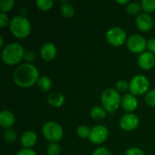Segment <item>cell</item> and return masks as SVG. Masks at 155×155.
Instances as JSON below:
<instances>
[{"instance_id":"6da1fadb","label":"cell","mask_w":155,"mask_h":155,"mask_svg":"<svg viewBox=\"0 0 155 155\" xmlns=\"http://www.w3.org/2000/svg\"><path fill=\"white\" fill-rule=\"evenodd\" d=\"M39 71L35 65L29 63L19 64L13 73V80L16 85L22 88H28L37 84Z\"/></svg>"},{"instance_id":"7a4b0ae2","label":"cell","mask_w":155,"mask_h":155,"mask_svg":"<svg viewBox=\"0 0 155 155\" xmlns=\"http://www.w3.org/2000/svg\"><path fill=\"white\" fill-rule=\"evenodd\" d=\"M25 49L23 45L17 42H13L6 45L1 53L3 62L7 65H15L22 61L25 56Z\"/></svg>"},{"instance_id":"3957f363","label":"cell","mask_w":155,"mask_h":155,"mask_svg":"<svg viewBox=\"0 0 155 155\" xmlns=\"http://www.w3.org/2000/svg\"><path fill=\"white\" fill-rule=\"evenodd\" d=\"M10 31L16 38H25L31 33V23L29 19L24 15L14 16L9 24Z\"/></svg>"},{"instance_id":"277c9868","label":"cell","mask_w":155,"mask_h":155,"mask_svg":"<svg viewBox=\"0 0 155 155\" xmlns=\"http://www.w3.org/2000/svg\"><path fill=\"white\" fill-rule=\"evenodd\" d=\"M102 106L106 110V112L113 113L115 112L121 105L122 97L120 93L114 88L105 89L101 95Z\"/></svg>"},{"instance_id":"5b68a950","label":"cell","mask_w":155,"mask_h":155,"mask_svg":"<svg viewBox=\"0 0 155 155\" xmlns=\"http://www.w3.org/2000/svg\"><path fill=\"white\" fill-rule=\"evenodd\" d=\"M42 134L50 143H58L64 136V130L60 124L54 121H48L42 127Z\"/></svg>"},{"instance_id":"8992f818","label":"cell","mask_w":155,"mask_h":155,"mask_svg":"<svg viewBox=\"0 0 155 155\" xmlns=\"http://www.w3.org/2000/svg\"><path fill=\"white\" fill-rule=\"evenodd\" d=\"M150 87V82L147 76L144 74H136L134 75L129 83L130 94L135 96H141L148 93Z\"/></svg>"},{"instance_id":"52a82bcc","label":"cell","mask_w":155,"mask_h":155,"mask_svg":"<svg viewBox=\"0 0 155 155\" xmlns=\"http://www.w3.org/2000/svg\"><path fill=\"white\" fill-rule=\"evenodd\" d=\"M106 41L113 46H121L127 41V34L125 30L120 26L111 27L105 35Z\"/></svg>"},{"instance_id":"ba28073f","label":"cell","mask_w":155,"mask_h":155,"mask_svg":"<svg viewBox=\"0 0 155 155\" xmlns=\"http://www.w3.org/2000/svg\"><path fill=\"white\" fill-rule=\"evenodd\" d=\"M126 46L129 51L134 54H142L147 48V41L144 36L139 34H134L127 38Z\"/></svg>"},{"instance_id":"9c48e42d","label":"cell","mask_w":155,"mask_h":155,"mask_svg":"<svg viewBox=\"0 0 155 155\" xmlns=\"http://www.w3.org/2000/svg\"><path fill=\"white\" fill-rule=\"evenodd\" d=\"M109 136V130L106 126L98 124L94 125L93 128H91L89 140L91 143L94 144H101L104 143Z\"/></svg>"},{"instance_id":"30bf717a","label":"cell","mask_w":155,"mask_h":155,"mask_svg":"<svg viewBox=\"0 0 155 155\" xmlns=\"http://www.w3.org/2000/svg\"><path fill=\"white\" fill-rule=\"evenodd\" d=\"M139 122V117L135 114L127 113L121 117L119 121V125L122 130L125 132H131L138 127Z\"/></svg>"},{"instance_id":"8fae6325","label":"cell","mask_w":155,"mask_h":155,"mask_svg":"<svg viewBox=\"0 0 155 155\" xmlns=\"http://www.w3.org/2000/svg\"><path fill=\"white\" fill-rule=\"evenodd\" d=\"M135 24H136V26L141 31L148 32L153 28V26L154 25V21H153L152 15H149L148 13H141L139 15L136 16Z\"/></svg>"},{"instance_id":"7c38bea8","label":"cell","mask_w":155,"mask_h":155,"mask_svg":"<svg viewBox=\"0 0 155 155\" xmlns=\"http://www.w3.org/2000/svg\"><path fill=\"white\" fill-rule=\"evenodd\" d=\"M138 65L143 70H150L155 65V55L150 51H144L138 57Z\"/></svg>"},{"instance_id":"4fadbf2b","label":"cell","mask_w":155,"mask_h":155,"mask_svg":"<svg viewBox=\"0 0 155 155\" xmlns=\"http://www.w3.org/2000/svg\"><path fill=\"white\" fill-rule=\"evenodd\" d=\"M57 54V48L54 43H45L40 48V55L45 61H52Z\"/></svg>"},{"instance_id":"5bb4252c","label":"cell","mask_w":155,"mask_h":155,"mask_svg":"<svg viewBox=\"0 0 155 155\" xmlns=\"http://www.w3.org/2000/svg\"><path fill=\"white\" fill-rule=\"evenodd\" d=\"M122 107L127 113H134L138 106V101L135 95L132 94H126L122 97Z\"/></svg>"},{"instance_id":"9a60e30c","label":"cell","mask_w":155,"mask_h":155,"mask_svg":"<svg viewBox=\"0 0 155 155\" xmlns=\"http://www.w3.org/2000/svg\"><path fill=\"white\" fill-rule=\"evenodd\" d=\"M15 122V114L7 110V109H4L1 111L0 113V125L1 127L6 129H10Z\"/></svg>"},{"instance_id":"2e32d148","label":"cell","mask_w":155,"mask_h":155,"mask_svg":"<svg viewBox=\"0 0 155 155\" xmlns=\"http://www.w3.org/2000/svg\"><path fill=\"white\" fill-rule=\"evenodd\" d=\"M20 141L24 148L32 149L37 142V134L34 131H25L21 135Z\"/></svg>"},{"instance_id":"e0dca14e","label":"cell","mask_w":155,"mask_h":155,"mask_svg":"<svg viewBox=\"0 0 155 155\" xmlns=\"http://www.w3.org/2000/svg\"><path fill=\"white\" fill-rule=\"evenodd\" d=\"M65 102V97L62 93L54 92L47 96V103L54 107H61Z\"/></svg>"},{"instance_id":"ac0fdd59","label":"cell","mask_w":155,"mask_h":155,"mask_svg":"<svg viewBox=\"0 0 155 155\" xmlns=\"http://www.w3.org/2000/svg\"><path fill=\"white\" fill-rule=\"evenodd\" d=\"M53 85V82L51 78L47 75L40 76L37 81V87L43 92H48Z\"/></svg>"},{"instance_id":"d6986e66","label":"cell","mask_w":155,"mask_h":155,"mask_svg":"<svg viewBox=\"0 0 155 155\" xmlns=\"http://www.w3.org/2000/svg\"><path fill=\"white\" fill-rule=\"evenodd\" d=\"M107 112L106 110L103 107V106H94L92 107L91 111H90V115L93 119L96 120V121H100L103 120L106 117Z\"/></svg>"},{"instance_id":"ffe728a7","label":"cell","mask_w":155,"mask_h":155,"mask_svg":"<svg viewBox=\"0 0 155 155\" xmlns=\"http://www.w3.org/2000/svg\"><path fill=\"white\" fill-rule=\"evenodd\" d=\"M61 13L65 17H73L75 14V8L74 5L69 2H63L60 5Z\"/></svg>"},{"instance_id":"44dd1931","label":"cell","mask_w":155,"mask_h":155,"mask_svg":"<svg viewBox=\"0 0 155 155\" xmlns=\"http://www.w3.org/2000/svg\"><path fill=\"white\" fill-rule=\"evenodd\" d=\"M143 9L142 7V4L136 1L134 2H130L127 5H126V12L130 15H134V16H137L141 14V10Z\"/></svg>"},{"instance_id":"7402d4cb","label":"cell","mask_w":155,"mask_h":155,"mask_svg":"<svg viewBox=\"0 0 155 155\" xmlns=\"http://www.w3.org/2000/svg\"><path fill=\"white\" fill-rule=\"evenodd\" d=\"M36 6L43 11H47L51 9L54 5V0H36Z\"/></svg>"},{"instance_id":"603a6c76","label":"cell","mask_w":155,"mask_h":155,"mask_svg":"<svg viewBox=\"0 0 155 155\" xmlns=\"http://www.w3.org/2000/svg\"><path fill=\"white\" fill-rule=\"evenodd\" d=\"M90 132H91V129L85 125V124H81L77 127L76 129V134L77 135L82 138V139H85V138H89V135H90Z\"/></svg>"},{"instance_id":"cb8c5ba5","label":"cell","mask_w":155,"mask_h":155,"mask_svg":"<svg viewBox=\"0 0 155 155\" xmlns=\"http://www.w3.org/2000/svg\"><path fill=\"white\" fill-rule=\"evenodd\" d=\"M47 154L48 155H60L62 153V148L58 143H50L47 146Z\"/></svg>"},{"instance_id":"d4e9b609","label":"cell","mask_w":155,"mask_h":155,"mask_svg":"<svg viewBox=\"0 0 155 155\" xmlns=\"http://www.w3.org/2000/svg\"><path fill=\"white\" fill-rule=\"evenodd\" d=\"M4 139L7 143H14L17 139V134L13 129H6L4 132Z\"/></svg>"},{"instance_id":"484cf974","label":"cell","mask_w":155,"mask_h":155,"mask_svg":"<svg viewBox=\"0 0 155 155\" xmlns=\"http://www.w3.org/2000/svg\"><path fill=\"white\" fill-rule=\"evenodd\" d=\"M144 13H152L155 11V0H143L141 2Z\"/></svg>"},{"instance_id":"4316f807","label":"cell","mask_w":155,"mask_h":155,"mask_svg":"<svg viewBox=\"0 0 155 155\" xmlns=\"http://www.w3.org/2000/svg\"><path fill=\"white\" fill-rule=\"evenodd\" d=\"M15 5L14 0H1L0 1V10L1 13H6L12 9Z\"/></svg>"},{"instance_id":"83f0119b","label":"cell","mask_w":155,"mask_h":155,"mask_svg":"<svg viewBox=\"0 0 155 155\" xmlns=\"http://www.w3.org/2000/svg\"><path fill=\"white\" fill-rule=\"evenodd\" d=\"M115 87L118 92H125L129 89V83L124 79H119L115 84Z\"/></svg>"},{"instance_id":"f1b7e54d","label":"cell","mask_w":155,"mask_h":155,"mask_svg":"<svg viewBox=\"0 0 155 155\" xmlns=\"http://www.w3.org/2000/svg\"><path fill=\"white\" fill-rule=\"evenodd\" d=\"M145 102L148 105L155 107V89L148 91L145 94Z\"/></svg>"},{"instance_id":"f546056e","label":"cell","mask_w":155,"mask_h":155,"mask_svg":"<svg viewBox=\"0 0 155 155\" xmlns=\"http://www.w3.org/2000/svg\"><path fill=\"white\" fill-rule=\"evenodd\" d=\"M124 155H145L144 152L138 147H131L125 151Z\"/></svg>"},{"instance_id":"4dcf8cb0","label":"cell","mask_w":155,"mask_h":155,"mask_svg":"<svg viewBox=\"0 0 155 155\" xmlns=\"http://www.w3.org/2000/svg\"><path fill=\"white\" fill-rule=\"evenodd\" d=\"M24 59H25L27 63L32 64V63L35 60V53L33 50H27V51H25Z\"/></svg>"},{"instance_id":"1f68e13d","label":"cell","mask_w":155,"mask_h":155,"mask_svg":"<svg viewBox=\"0 0 155 155\" xmlns=\"http://www.w3.org/2000/svg\"><path fill=\"white\" fill-rule=\"evenodd\" d=\"M92 155H112V153L106 147H98L94 151Z\"/></svg>"},{"instance_id":"d6a6232c","label":"cell","mask_w":155,"mask_h":155,"mask_svg":"<svg viewBox=\"0 0 155 155\" xmlns=\"http://www.w3.org/2000/svg\"><path fill=\"white\" fill-rule=\"evenodd\" d=\"M8 24H10L9 18L5 13H0V27L4 28Z\"/></svg>"},{"instance_id":"836d02e7","label":"cell","mask_w":155,"mask_h":155,"mask_svg":"<svg viewBox=\"0 0 155 155\" xmlns=\"http://www.w3.org/2000/svg\"><path fill=\"white\" fill-rule=\"evenodd\" d=\"M15 155H37L35 151H34L33 149H28V148H23L21 150H19Z\"/></svg>"},{"instance_id":"e575fe53","label":"cell","mask_w":155,"mask_h":155,"mask_svg":"<svg viewBox=\"0 0 155 155\" xmlns=\"http://www.w3.org/2000/svg\"><path fill=\"white\" fill-rule=\"evenodd\" d=\"M147 48L150 52L155 54V37H152L147 41Z\"/></svg>"},{"instance_id":"d590c367","label":"cell","mask_w":155,"mask_h":155,"mask_svg":"<svg viewBox=\"0 0 155 155\" xmlns=\"http://www.w3.org/2000/svg\"><path fill=\"white\" fill-rule=\"evenodd\" d=\"M116 2L119 3V4H124H124H127V5H128V4L130 3L128 0H124V1H123V0H122V1H121V0H116Z\"/></svg>"},{"instance_id":"8d00e7d4","label":"cell","mask_w":155,"mask_h":155,"mask_svg":"<svg viewBox=\"0 0 155 155\" xmlns=\"http://www.w3.org/2000/svg\"><path fill=\"white\" fill-rule=\"evenodd\" d=\"M4 45V38H3V36L1 35L0 36V46L2 47Z\"/></svg>"},{"instance_id":"74e56055","label":"cell","mask_w":155,"mask_h":155,"mask_svg":"<svg viewBox=\"0 0 155 155\" xmlns=\"http://www.w3.org/2000/svg\"><path fill=\"white\" fill-rule=\"evenodd\" d=\"M154 24H155V20H154Z\"/></svg>"}]
</instances>
